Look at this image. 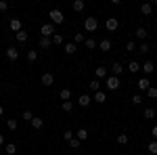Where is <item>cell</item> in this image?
Wrapping results in <instances>:
<instances>
[{
    "label": "cell",
    "instance_id": "obj_1",
    "mask_svg": "<svg viewBox=\"0 0 157 155\" xmlns=\"http://www.w3.org/2000/svg\"><path fill=\"white\" fill-rule=\"evenodd\" d=\"M52 36H55V25L52 23L40 25V38H52Z\"/></svg>",
    "mask_w": 157,
    "mask_h": 155
},
{
    "label": "cell",
    "instance_id": "obj_2",
    "mask_svg": "<svg viewBox=\"0 0 157 155\" xmlns=\"http://www.w3.org/2000/svg\"><path fill=\"white\" fill-rule=\"evenodd\" d=\"M48 17H50V21H52V23H63V21H65V17H63V13L61 11H57V9H52V11L48 13Z\"/></svg>",
    "mask_w": 157,
    "mask_h": 155
},
{
    "label": "cell",
    "instance_id": "obj_3",
    "mask_svg": "<svg viewBox=\"0 0 157 155\" xmlns=\"http://www.w3.org/2000/svg\"><path fill=\"white\" fill-rule=\"evenodd\" d=\"M84 27H86V32H94L98 27V21H97V17H86V21H84Z\"/></svg>",
    "mask_w": 157,
    "mask_h": 155
},
{
    "label": "cell",
    "instance_id": "obj_4",
    "mask_svg": "<svg viewBox=\"0 0 157 155\" xmlns=\"http://www.w3.org/2000/svg\"><path fill=\"white\" fill-rule=\"evenodd\" d=\"M107 88L109 90H117V88H120V78H117V76H109L107 78Z\"/></svg>",
    "mask_w": 157,
    "mask_h": 155
},
{
    "label": "cell",
    "instance_id": "obj_5",
    "mask_svg": "<svg viewBox=\"0 0 157 155\" xmlns=\"http://www.w3.org/2000/svg\"><path fill=\"white\" fill-rule=\"evenodd\" d=\"M40 82H42V86H52L55 84V76L52 73H42V78H40Z\"/></svg>",
    "mask_w": 157,
    "mask_h": 155
},
{
    "label": "cell",
    "instance_id": "obj_6",
    "mask_svg": "<svg viewBox=\"0 0 157 155\" xmlns=\"http://www.w3.org/2000/svg\"><path fill=\"white\" fill-rule=\"evenodd\" d=\"M136 86H138V90H143V92H147V90L151 88V82H149V78H140V80L136 82Z\"/></svg>",
    "mask_w": 157,
    "mask_h": 155
},
{
    "label": "cell",
    "instance_id": "obj_7",
    "mask_svg": "<svg viewBox=\"0 0 157 155\" xmlns=\"http://www.w3.org/2000/svg\"><path fill=\"white\" fill-rule=\"evenodd\" d=\"M90 101H92V96H90V95H80L78 105H80V107H90Z\"/></svg>",
    "mask_w": 157,
    "mask_h": 155
},
{
    "label": "cell",
    "instance_id": "obj_8",
    "mask_svg": "<svg viewBox=\"0 0 157 155\" xmlns=\"http://www.w3.org/2000/svg\"><path fill=\"white\" fill-rule=\"evenodd\" d=\"M6 57H9V61H17L19 59V50L15 46H9L6 48Z\"/></svg>",
    "mask_w": 157,
    "mask_h": 155
},
{
    "label": "cell",
    "instance_id": "obj_9",
    "mask_svg": "<svg viewBox=\"0 0 157 155\" xmlns=\"http://www.w3.org/2000/svg\"><path fill=\"white\" fill-rule=\"evenodd\" d=\"M140 69H143V72H145L147 76H149V73H153V72H155V65H153V61H145V63L140 65Z\"/></svg>",
    "mask_w": 157,
    "mask_h": 155
},
{
    "label": "cell",
    "instance_id": "obj_10",
    "mask_svg": "<svg viewBox=\"0 0 157 155\" xmlns=\"http://www.w3.org/2000/svg\"><path fill=\"white\" fill-rule=\"evenodd\" d=\"M117 27H120V21H117L115 17H109V19H107V29H109V32H115Z\"/></svg>",
    "mask_w": 157,
    "mask_h": 155
},
{
    "label": "cell",
    "instance_id": "obj_11",
    "mask_svg": "<svg viewBox=\"0 0 157 155\" xmlns=\"http://www.w3.org/2000/svg\"><path fill=\"white\" fill-rule=\"evenodd\" d=\"M128 72L130 73H138L140 72V63H138V61H130V63H128Z\"/></svg>",
    "mask_w": 157,
    "mask_h": 155
},
{
    "label": "cell",
    "instance_id": "obj_12",
    "mask_svg": "<svg viewBox=\"0 0 157 155\" xmlns=\"http://www.w3.org/2000/svg\"><path fill=\"white\" fill-rule=\"evenodd\" d=\"M9 27H11V29L15 32V34L23 29V27H21V21H19V19H11V23H9Z\"/></svg>",
    "mask_w": 157,
    "mask_h": 155
},
{
    "label": "cell",
    "instance_id": "obj_13",
    "mask_svg": "<svg viewBox=\"0 0 157 155\" xmlns=\"http://www.w3.org/2000/svg\"><path fill=\"white\" fill-rule=\"evenodd\" d=\"M140 13L149 17V15L153 13V4H151V2H145V4H140Z\"/></svg>",
    "mask_w": 157,
    "mask_h": 155
},
{
    "label": "cell",
    "instance_id": "obj_14",
    "mask_svg": "<svg viewBox=\"0 0 157 155\" xmlns=\"http://www.w3.org/2000/svg\"><path fill=\"white\" fill-rule=\"evenodd\" d=\"M111 72H113V76H120V73L124 72V65H121L120 61H115V63L111 65Z\"/></svg>",
    "mask_w": 157,
    "mask_h": 155
},
{
    "label": "cell",
    "instance_id": "obj_15",
    "mask_svg": "<svg viewBox=\"0 0 157 155\" xmlns=\"http://www.w3.org/2000/svg\"><path fill=\"white\" fill-rule=\"evenodd\" d=\"M29 124H32V128H36V130H40V128L44 126V119H42V118H34L32 122H29Z\"/></svg>",
    "mask_w": 157,
    "mask_h": 155
},
{
    "label": "cell",
    "instance_id": "obj_16",
    "mask_svg": "<svg viewBox=\"0 0 157 155\" xmlns=\"http://www.w3.org/2000/svg\"><path fill=\"white\" fill-rule=\"evenodd\" d=\"M92 101H97V103H105L107 101V95L103 92V90H98V92H94V99Z\"/></svg>",
    "mask_w": 157,
    "mask_h": 155
},
{
    "label": "cell",
    "instance_id": "obj_17",
    "mask_svg": "<svg viewBox=\"0 0 157 155\" xmlns=\"http://www.w3.org/2000/svg\"><path fill=\"white\" fill-rule=\"evenodd\" d=\"M75 50H78V44H75V42H67V44H65V52H67V55H73Z\"/></svg>",
    "mask_w": 157,
    "mask_h": 155
},
{
    "label": "cell",
    "instance_id": "obj_18",
    "mask_svg": "<svg viewBox=\"0 0 157 155\" xmlns=\"http://www.w3.org/2000/svg\"><path fill=\"white\" fill-rule=\"evenodd\" d=\"M71 9H73L75 13H82V11H84V2H82V0H73Z\"/></svg>",
    "mask_w": 157,
    "mask_h": 155
},
{
    "label": "cell",
    "instance_id": "obj_19",
    "mask_svg": "<svg viewBox=\"0 0 157 155\" xmlns=\"http://www.w3.org/2000/svg\"><path fill=\"white\" fill-rule=\"evenodd\" d=\"M155 113H157V111L153 107H147L145 113H143V118H145V119H153V118H155Z\"/></svg>",
    "mask_w": 157,
    "mask_h": 155
},
{
    "label": "cell",
    "instance_id": "obj_20",
    "mask_svg": "<svg viewBox=\"0 0 157 155\" xmlns=\"http://www.w3.org/2000/svg\"><path fill=\"white\" fill-rule=\"evenodd\" d=\"M134 36L138 38V40H145V38L149 36V34H147V29H145V27H138V29L134 32Z\"/></svg>",
    "mask_w": 157,
    "mask_h": 155
},
{
    "label": "cell",
    "instance_id": "obj_21",
    "mask_svg": "<svg viewBox=\"0 0 157 155\" xmlns=\"http://www.w3.org/2000/svg\"><path fill=\"white\" fill-rule=\"evenodd\" d=\"M75 138H80V141H86V138H88V130H86V128H80V130L75 132Z\"/></svg>",
    "mask_w": 157,
    "mask_h": 155
},
{
    "label": "cell",
    "instance_id": "obj_22",
    "mask_svg": "<svg viewBox=\"0 0 157 155\" xmlns=\"http://www.w3.org/2000/svg\"><path fill=\"white\" fill-rule=\"evenodd\" d=\"M98 48L105 50V52H109V50H111V42H109V40H101V42H98Z\"/></svg>",
    "mask_w": 157,
    "mask_h": 155
},
{
    "label": "cell",
    "instance_id": "obj_23",
    "mask_svg": "<svg viewBox=\"0 0 157 155\" xmlns=\"http://www.w3.org/2000/svg\"><path fill=\"white\" fill-rule=\"evenodd\" d=\"M59 96H61V101L65 103V101H69V99H71V92H69L67 88H63V90H61V92H59Z\"/></svg>",
    "mask_w": 157,
    "mask_h": 155
},
{
    "label": "cell",
    "instance_id": "obj_24",
    "mask_svg": "<svg viewBox=\"0 0 157 155\" xmlns=\"http://www.w3.org/2000/svg\"><path fill=\"white\" fill-rule=\"evenodd\" d=\"M84 44H86V48H88V50H92V48H97V46H98V42H97V40H92V38H86Z\"/></svg>",
    "mask_w": 157,
    "mask_h": 155
},
{
    "label": "cell",
    "instance_id": "obj_25",
    "mask_svg": "<svg viewBox=\"0 0 157 155\" xmlns=\"http://www.w3.org/2000/svg\"><path fill=\"white\" fill-rule=\"evenodd\" d=\"M50 44H52V40H50V38H40V48H44V50H46V48H50Z\"/></svg>",
    "mask_w": 157,
    "mask_h": 155
},
{
    "label": "cell",
    "instance_id": "obj_26",
    "mask_svg": "<svg viewBox=\"0 0 157 155\" xmlns=\"http://www.w3.org/2000/svg\"><path fill=\"white\" fill-rule=\"evenodd\" d=\"M27 61H29V63H36L38 61V50H27Z\"/></svg>",
    "mask_w": 157,
    "mask_h": 155
},
{
    "label": "cell",
    "instance_id": "obj_27",
    "mask_svg": "<svg viewBox=\"0 0 157 155\" xmlns=\"http://www.w3.org/2000/svg\"><path fill=\"white\" fill-rule=\"evenodd\" d=\"M88 86H90V90H92V92H98V90H101V82H98V80H90Z\"/></svg>",
    "mask_w": 157,
    "mask_h": 155
},
{
    "label": "cell",
    "instance_id": "obj_28",
    "mask_svg": "<svg viewBox=\"0 0 157 155\" xmlns=\"http://www.w3.org/2000/svg\"><path fill=\"white\" fill-rule=\"evenodd\" d=\"M15 38H17V42H25V40H27V32L21 29V32H17V34H15Z\"/></svg>",
    "mask_w": 157,
    "mask_h": 155
},
{
    "label": "cell",
    "instance_id": "obj_29",
    "mask_svg": "<svg viewBox=\"0 0 157 155\" xmlns=\"http://www.w3.org/2000/svg\"><path fill=\"white\" fill-rule=\"evenodd\" d=\"M94 73H97V78H109L107 76V67H97Z\"/></svg>",
    "mask_w": 157,
    "mask_h": 155
},
{
    "label": "cell",
    "instance_id": "obj_30",
    "mask_svg": "<svg viewBox=\"0 0 157 155\" xmlns=\"http://www.w3.org/2000/svg\"><path fill=\"white\" fill-rule=\"evenodd\" d=\"M50 40H52V44H55V46H61V44H63V36H61V34H55Z\"/></svg>",
    "mask_w": 157,
    "mask_h": 155
},
{
    "label": "cell",
    "instance_id": "obj_31",
    "mask_svg": "<svg viewBox=\"0 0 157 155\" xmlns=\"http://www.w3.org/2000/svg\"><path fill=\"white\" fill-rule=\"evenodd\" d=\"M69 147H71V149H75V151H78V149H80V147H82V141H80V138H71V141H69Z\"/></svg>",
    "mask_w": 157,
    "mask_h": 155
},
{
    "label": "cell",
    "instance_id": "obj_32",
    "mask_svg": "<svg viewBox=\"0 0 157 155\" xmlns=\"http://www.w3.org/2000/svg\"><path fill=\"white\" fill-rule=\"evenodd\" d=\"M6 128H9V130H17V119L9 118L6 119Z\"/></svg>",
    "mask_w": 157,
    "mask_h": 155
},
{
    "label": "cell",
    "instance_id": "obj_33",
    "mask_svg": "<svg viewBox=\"0 0 157 155\" xmlns=\"http://www.w3.org/2000/svg\"><path fill=\"white\" fill-rule=\"evenodd\" d=\"M115 141H117L120 145H126L128 141H130V136H128V134H117V138H115Z\"/></svg>",
    "mask_w": 157,
    "mask_h": 155
},
{
    "label": "cell",
    "instance_id": "obj_34",
    "mask_svg": "<svg viewBox=\"0 0 157 155\" xmlns=\"http://www.w3.org/2000/svg\"><path fill=\"white\" fill-rule=\"evenodd\" d=\"M147 96H149V99H157V86H151V88L147 90Z\"/></svg>",
    "mask_w": 157,
    "mask_h": 155
},
{
    "label": "cell",
    "instance_id": "obj_35",
    "mask_svg": "<svg viewBox=\"0 0 157 155\" xmlns=\"http://www.w3.org/2000/svg\"><path fill=\"white\" fill-rule=\"evenodd\" d=\"M15 153H17V145L9 143V145H6V155H15Z\"/></svg>",
    "mask_w": 157,
    "mask_h": 155
},
{
    "label": "cell",
    "instance_id": "obj_36",
    "mask_svg": "<svg viewBox=\"0 0 157 155\" xmlns=\"http://www.w3.org/2000/svg\"><path fill=\"white\" fill-rule=\"evenodd\" d=\"M147 149H149V153H151V155H157V141L149 143V147H147Z\"/></svg>",
    "mask_w": 157,
    "mask_h": 155
},
{
    "label": "cell",
    "instance_id": "obj_37",
    "mask_svg": "<svg viewBox=\"0 0 157 155\" xmlns=\"http://www.w3.org/2000/svg\"><path fill=\"white\" fill-rule=\"evenodd\" d=\"M149 50H151V48H149V44H147V42H143V44L138 46V52H140V55H147Z\"/></svg>",
    "mask_w": 157,
    "mask_h": 155
},
{
    "label": "cell",
    "instance_id": "obj_38",
    "mask_svg": "<svg viewBox=\"0 0 157 155\" xmlns=\"http://www.w3.org/2000/svg\"><path fill=\"white\" fill-rule=\"evenodd\" d=\"M63 138H65V141L69 143L71 138H75V136H73V132H71V130H65V132H63Z\"/></svg>",
    "mask_w": 157,
    "mask_h": 155
},
{
    "label": "cell",
    "instance_id": "obj_39",
    "mask_svg": "<svg viewBox=\"0 0 157 155\" xmlns=\"http://www.w3.org/2000/svg\"><path fill=\"white\" fill-rule=\"evenodd\" d=\"M73 40H75V44H80V42H86L84 34H73Z\"/></svg>",
    "mask_w": 157,
    "mask_h": 155
},
{
    "label": "cell",
    "instance_id": "obj_40",
    "mask_svg": "<svg viewBox=\"0 0 157 155\" xmlns=\"http://www.w3.org/2000/svg\"><path fill=\"white\" fill-rule=\"evenodd\" d=\"M140 103H143V96H140V95H134L132 96V105H140Z\"/></svg>",
    "mask_w": 157,
    "mask_h": 155
},
{
    "label": "cell",
    "instance_id": "obj_41",
    "mask_svg": "<svg viewBox=\"0 0 157 155\" xmlns=\"http://www.w3.org/2000/svg\"><path fill=\"white\" fill-rule=\"evenodd\" d=\"M71 109H73L71 101H65V103H63V111H71Z\"/></svg>",
    "mask_w": 157,
    "mask_h": 155
},
{
    "label": "cell",
    "instance_id": "obj_42",
    "mask_svg": "<svg viewBox=\"0 0 157 155\" xmlns=\"http://www.w3.org/2000/svg\"><path fill=\"white\" fill-rule=\"evenodd\" d=\"M23 119L25 122H32V119H34V113H32V111H23Z\"/></svg>",
    "mask_w": 157,
    "mask_h": 155
},
{
    "label": "cell",
    "instance_id": "obj_43",
    "mask_svg": "<svg viewBox=\"0 0 157 155\" xmlns=\"http://www.w3.org/2000/svg\"><path fill=\"white\" fill-rule=\"evenodd\" d=\"M126 50H128V52L136 50V42H128V44H126Z\"/></svg>",
    "mask_w": 157,
    "mask_h": 155
},
{
    "label": "cell",
    "instance_id": "obj_44",
    "mask_svg": "<svg viewBox=\"0 0 157 155\" xmlns=\"http://www.w3.org/2000/svg\"><path fill=\"white\" fill-rule=\"evenodd\" d=\"M6 9H9V4L6 2H0V11H6Z\"/></svg>",
    "mask_w": 157,
    "mask_h": 155
},
{
    "label": "cell",
    "instance_id": "obj_45",
    "mask_svg": "<svg viewBox=\"0 0 157 155\" xmlns=\"http://www.w3.org/2000/svg\"><path fill=\"white\" fill-rule=\"evenodd\" d=\"M151 134L155 136V141H157V126H153V130H151Z\"/></svg>",
    "mask_w": 157,
    "mask_h": 155
},
{
    "label": "cell",
    "instance_id": "obj_46",
    "mask_svg": "<svg viewBox=\"0 0 157 155\" xmlns=\"http://www.w3.org/2000/svg\"><path fill=\"white\" fill-rule=\"evenodd\" d=\"M4 143V134H0V145Z\"/></svg>",
    "mask_w": 157,
    "mask_h": 155
},
{
    "label": "cell",
    "instance_id": "obj_47",
    "mask_svg": "<svg viewBox=\"0 0 157 155\" xmlns=\"http://www.w3.org/2000/svg\"><path fill=\"white\" fill-rule=\"evenodd\" d=\"M151 4H153V6H157V0H153V2H151Z\"/></svg>",
    "mask_w": 157,
    "mask_h": 155
},
{
    "label": "cell",
    "instance_id": "obj_48",
    "mask_svg": "<svg viewBox=\"0 0 157 155\" xmlns=\"http://www.w3.org/2000/svg\"><path fill=\"white\" fill-rule=\"evenodd\" d=\"M2 111H4V109H2V105H0V115H2Z\"/></svg>",
    "mask_w": 157,
    "mask_h": 155
},
{
    "label": "cell",
    "instance_id": "obj_49",
    "mask_svg": "<svg viewBox=\"0 0 157 155\" xmlns=\"http://www.w3.org/2000/svg\"><path fill=\"white\" fill-rule=\"evenodd\" d=\"M0 155H2V151H0Z\"/></svg>",
    "mask_w": 157,
    "mask_h": 155
}]
</instances>
